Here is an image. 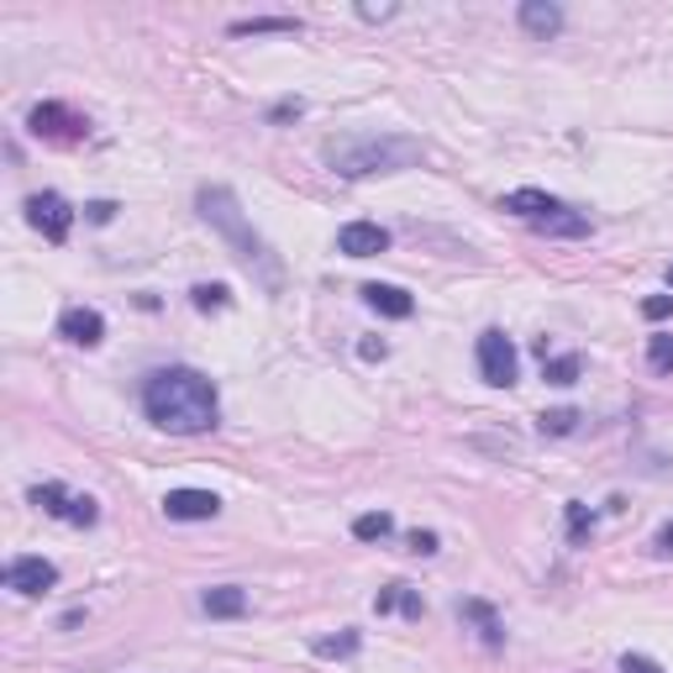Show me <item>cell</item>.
Here are the masks:
<instances>
[{"label": "cell", "instance_id": "obj_1", "mask_svg": "<svg viewBox=\"0 0 673 673\" xmlns=\"http://www.w3.org/2000/svg\"><path fill=\"white\" fill-rule=\"evenodd\" d=\"M142 411L169 436H200L217 426L221 400L200 369H153L142 379Z\"/></svg>", "mask_w": 673, "mask_h": 673}, {"label": "cell", "instance_id": "obj_2", "mask_svg": "<svg viewBox=\"0 0 673 673\" xmlns=\"http://www.w3.org/2000/svg\"><path fill=\"white\" fill-rule=\"evenodd\" d=\"M195 205H200V217H205L221 232V238H227V248L238 253L242 269H248V274H258V284H263L269 295H279V290H284V263H279L274 248H269V242L253 232V221L242 217L238 195H232V190H221V184H205V190L195 195Z\"/></svg>", "mask_w": 673, "mask_h": 673}, {"label": "cell", "instance_id": "obj_3", "mask_svg": "<svg viewBox=\"0 0 673 673\" xmlns=\"http://www.w3.org/2000/svg\"><path fill=\"white\" fill-rule=\"evenodd\" d=\"M321 159L336 179H374L416 169L426 159V148H421V138H405V132H348V138L327 142Z\"/></svg>", "mask_w": 673, "mask_h": 673}, {"label": "cell", "instance_id": "obj_4", "mask_svg": "<svg viewBox=\"0 0 673 673\" xmlns=\"http://www.w3.org/2000/svg\"><path fill=\"white\" fill-rule=\"evenodd\" d=\"M505 211L521 221H532L536 232H553V238H590V217L569 211L558 195L548 190H511L505 195Z\"/></svg>", "mask_w": 673, "mask_h": 673}, {"label": "cell", "instance_id": "obj_5", "mask_svg": "<svg viewBox=\"0 0 673 673\" xmlns=\"http://www.w3.org/2000/svg\"><path fill=\"white\" fill-rule=\"evenodd\" d=\"M474 358H479V374L484 384H495V390H511L515 379H521V358H515V342L500 327H484L474 342Z\"/></svg>", "mask_w": 673, "mask_h": 673}, {"label": "cell", "instance_id": "obj_6", "mask_svg": "<svg viewBox=\"0 0 673 673\" xmlns=\"http://www.w3.org/2000/svg\"><path fill=\"white\" fill-rule=\"evenodd\" d=\"M27 132L42 142H84L90 138V121L80 111H69L63 100H42V106L27 111Z\"/></svg>", "mask_w": 673, "mask_h": 673}, {"label": "cell", "instance_id": "obj_7", "mask_svg": "<svg viewBox=\"0 0 673 673\" xmlns=\"http://www.w3.org/2000/svg\"><path fill=\"white\" fill-rule=\"evenodd\" d=\"M32 505H38L42 515H53V521H69V526H96L100 521V505L90 495H69L63 484H38L32 490Z\"/></svg>", "mask_w": 673, "mask_h": 673}, {"label": "cell", "instance_id": "obj_8", "mask_svg": "<svg viewBox=\"0 0 673 673\" xmlns=\"http://www.w3.org/2000/svg\"><path fill=\"white\" fill-rule=\"evenodd\" d=\"M27 221H32L48 242H63L69 238V227H74V205H69L63 195H53V190H42V195L27 200Z\"/></svg>", "mask_w": 673, "mask_h": 673}, {"label": "cell", "instance_id": "obj_9", "mask_svg": "<svg viewBox=\"0 0 673 673\" xmlns=\"http://www.w3.org/2000/svg\"><path fill=\"white\" fill-rule=\"evenodd\" d=\"M53 584H59V569L48 558H11L6 563V590L11 594H27L32 600V594H48Z\"/></svg>", "mask_w": 673, "mask_h": 673}, {"label": "cell", "instance_id": "obj_10", "mask_svg": "<svg viewBox=\"0 0 673 673\" xmlns=\"http://www.w3.org/2000/svg\"><path fill=\"white\" fill-rule=\"evenodd\" d=\"M59 336L74 342V348H100L106 342V317H100L96 305H69L59 317Z\"/></svg>", "mask_w": 673, "mask_h": 673}, {"label": "cell", "instance_id": "obj_11", "mask_svg": "<svg viewBox=\"0 0 673 673\" xmlns=\"http://www.w3.org/2000/svg\"><path fill=\"white\" fill-rule=\"evenodd\" d=\"M163 515H169V521H217L221 500L211 495V490H169V495H163Z\"/></svg>", "mask_w": 673, "mask_h": 673}, {"label": "cell", "instance_id": "obj_12", "mask_svg": "<svg viewBox=\"0 0 673 673\" xmlns=\"http://www.w3.org/2000/svg\"><path fill=\"white\" fill-rule=\"evenodd\" d=\"M390 248V232L379 227V221H348L342 232H336V253L348 258H374Z\"/></svg>", "mask_w": 673, "mask_h": 673}, {"label": "cell", "instance_id": "obj_13", "mask_svg": "<svg viewBox=\"0 0 673 673\" xmlns=\"http://www.w3.org/2000/svg\"><path fill=\"white\" fill-rule=\"evenodd\" d=\"M521 32H532V38H558L563 32V6H553V0H521Z\"/></svg>", "mask_w": 673, "mask_h": 673}, {"label": "cell", "instance_id": "obj_14", "mask_svg": "<svg viewBox=\"0 0 673 673\" xmlns=\"http://www.w3.org/2000/svg\"><path fill=\"white\" fill-rule=\"evenodd\" d=\"M363 300H369V311H379V317H390V321H405L416 311V300L405 295L400 284H363Z\"/></svg>", "mask_w": 673, "mask_h": 673}, {"label": "cell", "instance_id": "obj_15", "mask_svg": "<svg viewBox=\"0 0 673 673\" xmlns=\"http://www.w3.org/2000/svg\"><path fill=\"white\" fill-rule=\"evenodd\" d=\"M374 611H379V615L400 611L405 621H421V615H426V605H421V594L411 590V584H400V579H395V584H384V590L374 594Z\"/></svg>", "mask_w": 673, "mask_h": 673}, {"label": "cell", "instance_id": "obj_16", "mask_svg": "<svg viewBox=\"0 0 673 673\" xmlns=\"http://www.w3.org/2000/svg\"><path fill=\"white\" fill-rule=\"evenodd\" d=\"M200 611L217 615V621H232V615L248 611V590H238V584H217V590L200 594Z\"/></svg>", "mask_w": 673, "mask_h": 673}, {"label": "cell", "instance_id": "obj_17", "mask_svg": "<svg viewBox=\"0 0 673 673\" xmlns=\"http://www.w3.org/2000/svg\"><path fill=\"white\" fill-rule=\"evenodd\" d=\"M458 615H463V621H474L484 647H500V642H505V626H500V615L490 611L484 600H458Z\"/></svg>", "mask_w": 673, "mask_h": 673}, {"label": "cell", "instance_id": "obj_18", "mask_svg": "<svg viewBox=\"0 0 673 673\" xmlns=\"http://www.w3.org/2000/svg\"><path fill=\"white\" fill-rule=\"evenodd\" d=\"M395 532V521H390V511H369L353 521V536L358 542H384V536Z\"/></svg>", "mask_w": 673, "mask_h": 673}, {"label": "cell", "instance_id": "obj_19", "mask_svg": "<svg viewBox=\"0 0 673 673\" xmlns=\"http://www.w3.org/2000/svg\"><path fill=\"white\" fill-rule=\"evenodd\" d=\"M238 38H253V32H300L295 17H253V21H232Z\"/></svg>", "mask_w": 673, "mask_h": 673}, {"label": "cell", "instance_id": "obj_20", "mask_svg": "<svg viewBox=\"0 0 673 673\" xmlns=\"http://www.w3.org/2000/svg\"><path fill=\"white\" fill-rule=\"evenodd\" d=\"M542 379H548V384H574V379H579V353L542 358Z\"/></svg>", "mask_w": 673, "mask_h": 673}, {"label": "cell", "instance_id": "obj_21", "mask_svg": "<svg viewBox=\"0 0 673 673\" xmlns=\"http://www.w3.org/2000/svg\"><path fill=\"white\" fill-rule=\"evenodd\" d=\"M190 300H195V311H227V305H232L227 284H195V290H190Z\"/></svg>", "mask_w": 673, "mask_h": 673}, {"label": "cell", "instance_id": "obj_22", "mask_svg": "<svg viewBox=\"0 0 673 673\" xmlns=\"http://www.w3.org/2000/svg\"><path fill=\"white\" fill-rule=\"evenodd\" d=\"M317 653L321 657H353L358 653V632L348 626L342 636H317Z\"/></svg>", "mask_w": 673, "mask_h": 673}, {"label": "cell", "instance_id": "obj_23", "mask_svg": "<svg viewBox=\"0 0 673 673\" xmlns=\"http://www.w3.org/2000/svg\"><path fill=\"white\" fill-rule=\"evenodd\" d=\"M647 363H653L657 374H673V336L669 332L647 336Z\"/></svg>", "mask_w": 673, "mask_h": 673}, {"label": "cell", "instance_id": "obj_24", "mask_svg": "<svg viewBox=\"0 0 673 673\" xmlns=\"http://www.w3.org/2000/svg\"><path fill=\"white\" fill-rule=\"evenodd\" d=\"M536 426L548 436H569L579 426V411H569V405H563V411H548V416H536Z\"/></svg>", "mask_w": 673, "mask_h": 673}, {"label": "cell", "instance_id": "obj_25", "mask_svg": "<svg viewBox=\"0 0 673 673\" xmlns=\"http://www.w3.org/2000/svg\"><path fill=\"white\" fill-rule=\"evenodd\" d=\"M569 536H574L579 548H584V542L594 536V515L584 511V505H569Z\"/></svg>", "mask_w": 673, "mask_h": 673}, {"label": "cell", "instance_id": "obj_26", "mask_svg": "<svg viewBox=\"0 0 673 673\" xmlns=\"http://www.w3.org/2000/svg\"><path fill=\"white\" fill-rule=\"evenodd\" d=\"M642 317H647V321H669V317H673V295L642 300Z\"/></svg>", "mask_w": 673, "mask_h": 673}, {"label": "cell", "instance_id": "obj_27", "mask_svg": "<svg viewBox=\"0 0 673 673\" xmlns=\"http://www.w3.org/2000/svg\"><path fill=\"white\" fill-rule=\"evenodd\" d=\"M621 673H663V669H657L653 657H642V653H626V657H621Z\"/></svg>", "mask_w": 673, "mask_h": 673}, {"label": "cell", "instance_id": "obj_28", "mask_svg": "<svg viewBox=\"0 0 673 673\" xmlns=\"http://www.w3.org/2000/svg\"><path fill=\"white\" fill-rule=\"evenodd\" d=\"M84 217L96 221V227H106V221L117 217V205H111V200H90V205H84Z\"/></svg>", "mask_w": 673, "mask_h": 673}, {"label": "cell", "instance_id": "obj_29", "mask_svg": "<svg viewBox=\"0 0 673 673\" xmlns=\"http://www.w3.org/2000/svg\"><path fill=\"white\" fill-rule=\"evenodd\" d=\"M300 111H305L300 100H279L274 111H269V121H290V117H300Z\"/></svg>", "mask_w": 673, "mask_h": 673}, {"label": "cell", "instance_id": "obj_30", "mask_svg": "<svg viewBox=\"0 0 673 673\" xmlns=\"http://www.w3.org/2000/svg\"><path fill=\"white\" fill-rule=\"evenodd\" d=\"M411 553H436V532H411Z\"/></svg>", "mask_w": 673, "mask_h": 673}, {"label": "cell", "instance_id": "obj_31", "mask_svg": "<svg viewBox=\"0 0 673 673\" xmlns=\"http://www.w3.org/2000/svg\"><path fill=\"white\" fill-rule=\"evenodd\" d=\"M358 17L363 21H390L395 17V6H358Z\"/></svg>", "mask_w": 673, "mask_h": 673}, {"label": "cell", "instance_id": "obj_32", "mask_svg": "<svg viewBox=\"0 0 673 673\" xmlns=\"http://www.w3.org/2000/svg\"><path fill=\"white\" fill-rule=\"evenodd\" d=\"M358 353L374 363V358H390V342H374V336H369V342H358Z\"/></svg>", "mask_w": 673, "mask_h": 673}, {"label": "cell", "instance_id": "obj_33", "mask_svg": "<svg viewBox=\"0 0 673 673\" xmlns=\"http://www.w3.org/2000/svg\"><path fill=\"white\" fill-rule=\"evenodd\" d=\"M653 548H657V553H673V521H669V526H657Z\"/></svg>", "mask_w": 673, "mask_h": 673}, {"label": "cell", "instance_id": "obj_34", "mask_svg": "<svg viewBox=\"0 0 673 673\" xmlns=\"http://www.w3.org/2000/svg\"><path fill=\"white\" fill-rule=\"evenodd\" d=\"M669 284H673V269H669Z\"/></svg>", "mask_w": 673, "mask_h": 673}]
</instances>
